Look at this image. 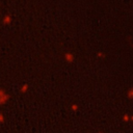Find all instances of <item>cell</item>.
Segmentation results:
<instances>
[{
	"mask_svg": "<svg viewBox=\"0 0 133 133\" xmlns=\"http://www.w3.org/2000/svg\"><path fill=\"white\" fill-rule=\"evenodd\" d=\"M8 99H9V96L3 89L0 88V104H4Z\"/></svg>",
	"mask_w": 133,
	"mask_h": 133,
	"instance_id": "cell-1",
	"label": "cell"
},
{
	"mask_svg": "<svg viewBox=\"0 0 133 133\" xmlns=\"http://www.w3.org/2000/svg\"><path fill=\"white\" fill-rule=\"evenodd\" d=\"M74 54L73 53H70V52H68V53H65L64 54V59L68 61V62H73L74 61Z\"/></svg>",
	"mask_w": 133,
	"mask_h": 133,
	"instance_id": "cell-2",
	"label": "cell"
},
{
	"mask_svg": "<svg viewBox=\"0 0 133 133\" xmlns=\"http://www.w3.org/2000/svg\"><path fill=\"white\" fill-rule=\"evenodd\" d=\"M2 22H3L5 25H9L10 22H11V18H10L9 16H5V17L3 18V20H2Z\"/></svg>",
	"mask_w": 133,
	"mask_h": 133,
	"instance_id": "cell-3",
	"label": "cell"
},
{
	"mask_svg": "<svg viewBox=\"0 0 133 133\" xmlns=\"http://www.w3.org/2000/svg\"><path fill=\"white\" fill-rule=\"evenodd\" d=\"M127 96H128V98H129V99L133 100V87H132V88H129V89H128Z\"/></svg>",
	"mask_w": 133,
	"mask_h": 133,
	"instance_id": "cell-4",
	"label": "cell"
},
{
	"mask_svg": "<svg viewBox=\"0 0 133 133\" xmlns=\"http://www.w3.org/2000/svg\"><path fill=\"white\" fill-rule=\"evenodd\" d=\"M27 88H28V84H24V85L21 87V91H22V92H26Z\"/></svg>",
	"mask_w": 133,
	"mask_h": 133,
	"instance_id": "cell-5",
	"label": "cell"
},
{
	"mask_svg": "<svg viewBox=\"0 0 133 133\" xmlns=\"http://www.w3.org/2000/svg\"><path fill=\"white\" fill-rule=\"evenodd\" d=\"M129 119H130V116H128L127 114H126V115H124V121H125V122H128Z\"/></svg>",
	"mask_w": 133,
	"mask_h": 133,
	"instance_id": "cell-6",
	"label": "cell"
},
{
	"mask_svg": "<svg viewBox=\"0 0 133 133\" xmlns=\"http://www.w3.org/2000/svg\"><path fill=\"white\" fill-rule=\"evenodd\" d=\"M0 122H4V117L2 116V114L0 113Z\"/></svg>",
	"mask_w": 133,
	"mask_h": 133,
	"instance_id": "cell-7",
	"label": "cell"
},
{
	"mask_svg": "<svg viewBox=\"0 0 133 133\" xmlns=\"http://www.w3.org/2000/svg\"><path fill=\"white\" fill-rule=\"evenodd\" d=\"M77 109V105H73V110H76Z\"/></svg>",
	"mask_w": 133,
	"mask_h": 133,
	"instance_id": "cell-8",
	"label": "cell"
},
{
	"mask_svg": "<svg viewBox=\"0 0 133 133\" xmlns=\"http://www.w3.org/2000/svg\"><path fill=\"white\" fill-rule=\"evenodd\" d=\"M130 118H131V119L133 121V115H132V116H130Z\"/></svg>",
	"mask_w": 133,
	"mask_h": 133,
	"instance_id": "cell-9",
	"label": "cell"
}]
</instances>
